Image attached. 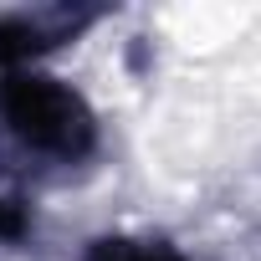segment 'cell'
<instances>
[{"mask_svg":"<svg viewBox=\"0 0 261 261\" xmlns=\"http://www.w3.org/2000/svg\"><path fill=\"white\" fill-rule=\"evenodd\" d=\"M0 134L21 159L51 174H82L102 154L97 108L62 77L41 67L0 72Z\"/></svg>","mask_w":261,"mask_h":261,"instance_id":"1","label":"cell"},{"mask_svg":"<svg viewBox=\"0 0 261 261\" xmlns=\"http://www.w3.org/2000/svg\"><path fill=\"white\" fill-rule=\"evenodd\" d=\"M108 6H26V11H0V72L36 67L41 57L82 41L92 26H102Z\"/></svg>","mask_w":261,"mask_h":261,"instance_id":"2","label":"cell"},{"mask_svg":"<svg viewBox=\"0 0 261 261\" xmlns=\"http://www.w3.org/2000/svg\"><path fill=\"white\" fill-rule=\"evenodd\" d=\"M77 261H195V256L159 230H102L82 246Z\"/></svg>","mask_w":261,"mask_h":261,"instance_id":"3","label":"cell"},{"mask_svg":"<svg viewBox=\"0 0 261 261\" xmlns=\"http://www.w3.org/2000/svg\"><path fill=\"white\" fill-rule=\"evenodd\" d=\"M31 236H36L31 205L16 200V195H0V246H26Z\"/></svg>","mask_w":261,"mask_h":261,"instance_id":"4","label":"cell"}]
</instances>
